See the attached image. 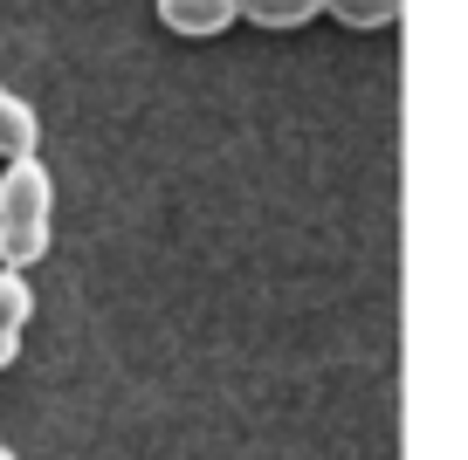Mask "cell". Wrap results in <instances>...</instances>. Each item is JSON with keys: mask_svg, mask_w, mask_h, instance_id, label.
Returning <instances> with one entry per match:
<instances>
[{"mask_svg": "<svg viewBox=\"0 0 468 460\" xmlns=\"http://www.w3.org/2000/svg\"><path fill=\"white\" fill-rule=\"evenodd\" d=\"M35 144H42V117H35V103L0 83V159H28Z\"/></svg>", "mask_w": 468, "mask_h": 460, "instance_id": "obj_4", "label": "cell"}, {"mask_svg": "<svg viewBox=\"0 0 468 460\" xmlns=\"http://www.w3.org/2000/svg\"><path fill=\"white\" fill-rule=\"evenodd\" d=\"M234 15H249L255 28H303L324 15V0H234Z\"/></svg>", "mask_w": 468, "mask_h": 460, "instance_id": "obj_5", "label": "cell"}, {"mask_svg": "<svg viewBox=\"0 0 468 460\" xmlns=\"http://www.w3.org/2000/svg\"><path fill=\"white\" fill-rule=\"evenodd\" d=\"M48 227H56V179L35 159H7L0 172V268L28 275L48 255Z\"/></svg>", "mask_w": 468, "mask_h": 460, "instance_id": "obj_1", "label": "cell"}, {"mask_svg": "<svg viewBox=\"0 0 468 460\" xmlns=\"http://www.w3.org/2000/svg\"><path fill=\"white\" fill-rule=\"evenodd\" d=\"M35 323V288L21 268H0V371L21 358V337Z\"/></svg>", "mask_w": 468, "mask_h": 460, "instance_id": "obj_2", "label": "cell"}, {"mask_svg": "<svg viewBox=\"0 0 468 460\" xmlns=\"http://www.w3.org/2000/svg\"><path fill=\"white\" fill-rule=\"evenodd\" d=\"M399 7H407V0H324V15H337L345 28H358V35L393 28V21H399Z\"/></svg>", "mask_w": 468, "mask_h": 460, "instance_id": "obj_6", "label": "cell"}, {"mask_svg": "<svg viewBox=\"0 0 468 460\" xmlns=\"http://www.w3.org/2000/svg\"><path fill=\"white\" fill-rule=\"evenodd\" d=\"M0 460H15V454H7V446H0Z\"/></svg>", "mask_w": 468, "mask_h": 460, "instance_id": "obj_7", "label": "cell"}, {"mask_svg": "<svg viewBox=\"0 0 468 460\" xmlns=\"http://www.w3.org/2000/svg\"><path fill=\"white\" fill-rule=\"evenodd\" d=\"M159 21L173 35H186V42H214V35H228L234 21V0H159Z\"/></svg>", "mask_w": 468, "mask_h": 460, "instance_id": "obj_3", "label": "cell"}]
</instances>
